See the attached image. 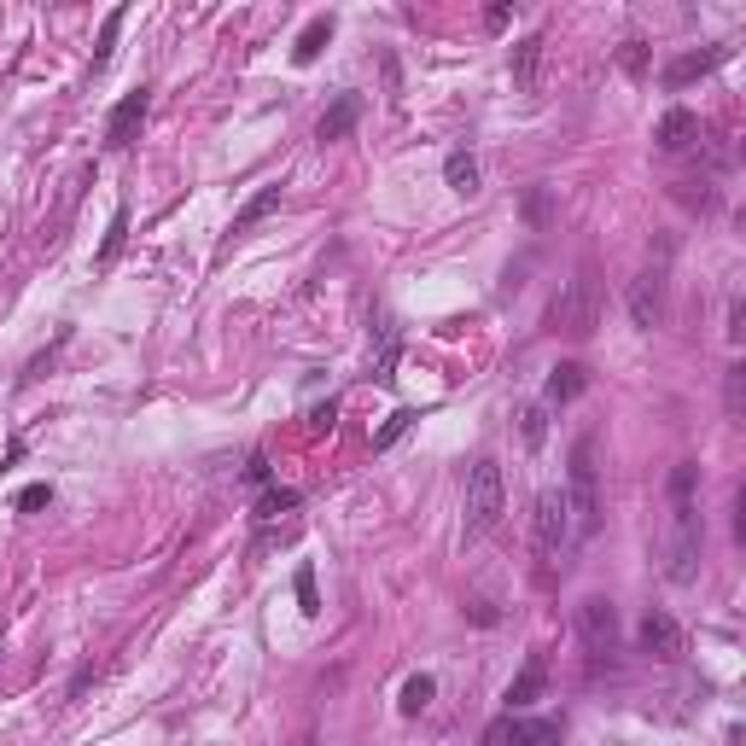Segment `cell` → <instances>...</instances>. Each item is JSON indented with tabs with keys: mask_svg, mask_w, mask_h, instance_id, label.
Segmentation results:
<instances>
[{
	"mask_svg": "<svg viewBox=\"0 0 746 746\" xmlns=\"http://www.w3.org/2000/svg\"><path fill=\"white\" fill-rule=\"evenodd\" d=\"M723 59H729V47H706V53H688V59H677V65L665 70V88H682V82H694V76L717 70Z\"/></svg>",
	"mask_w": 746,
	"mask_h": 746,
	"instance_id": "ac0fdd59",
	"label": "cell"
},
{
	"mask_svg": "<svg viewBox=\"0 0 746 746\" xmlns=\"http://www.w3.org/2000/svg\"><path fill=\"white\" fill-rule=\"evenodd\" d=\"M356 117H362V94H339V100L321 111V123H315V140H321V146L344 140L350 129H356Z\"/></svg>",
	"mask_w": 746,
	"mask_h": 746,
	"instance_id": "8fae6325",
	"label": "cell"
},
{
	"mask_svg": "<svg viewBox=\"0 0 746 746\" xmlns=\"http://www.w3.org/2000/svg\"><path fill=\"white\" fill-rule=\"evenodd\" d=\"M543 688H548V665H543V653H531V659H525V671L508 682V712L537 706V700H543Z\"/></svg>",
	"mask_w": 746,
	"mask_h": 746,
	"instance_id": "7c38bea8",
	"label": "cell"
},
{
	"mask_svg": "<svg viewBox=\"0 0 746 746\" xmlns=\"http://www.w3.org/2000/svg\"><path fill=\"white\" fill-rule=\"evenodd\" d=\"M397 362H403V333L385 321V327H379V350H373L368 379H373V385H391V379H397Z\"/></svg>",
	"mask_w": 746,
	"mask_h": 746,
	"instance_id": "5bb4252c",
	"label": "cell"
},
{
	"mask_svg": "<svg viewBox=\"0 0 746 746\" xmlns=\"http://www.w3.org/2000/svg\"><path fill=\"white\" fill-rule=\"evenodd\" d=\"M583 385H589V368L583 362H560L543 385V403H572V397H583Z\"/></svg>",
	"mask_w": 746,
	"mask_h": 746,
	"instance_id": "2e32d148",
	"label": "cell"
},
{
	"mask_svg": "<svg viewBox=\"0 0 746 746\" xmlns=\"http://www.w3.org/2000/svg\"><path fill=\"white\" fill-rule=\"evenodd\" d=\"M502 746H566V729L554 717H508L502 723Z\"/></svg>",
	"mask_w": 746,
	"mask_h": 746,
	"instance_id": "30bf717a",
	"label": "cell"
},
{
	"mask_svg": "<svg viewBox=\"0 0 746 746\" xmlns=\"http://www.w3.org/2000/svg\"><path fill=\"white\" fill-rule=\"evenodd\" d=\"M519 432H525V443H531V449H537V443H543V432H548L543 408H525V414H519Z\"/></svg>",
	"mask_w": 746,
	"mask_h": 746,
	"instance_id": "f1b7e54d",
	"label": "cell"
},
{
	"mask_svg": "<svg viewBox=\"0 0 746 746\" xmlns=\"http://www.w3.org/2000/svg\"><path fill=\"white\" fill-rule=\"evenodd\" d=\"M502 513H508L502 467L496 461H473V473H467V537H484Z\"/></svg>",
	"mask_w": 746,
	"mask_h": 746,
	"instance_id": "7a4b0ae2",
	"label": "cell"
},
{
	"mask_svg": "<svg viewBox=\"0 0 746 746\" xmlns=\"http://www.w3.org/2000/svg\"><path fill=\"white\" fill-rule=\"evenodd\" d=\"M636 642H642L647 659H682V647H688V636H682V624L671 618V612H647L642 618V630H636Z\"/></svg>",
	"mask_w": 746,
	"mask_h": 746,
	"instance_id": "ba28073f",
	"label": "cell"
},
{
	"mask_svg": "<svg viewBox=\"0 0 746 746\" xmlns=\"http://www.w3.org/2000/svg\"><path fill=\"white\" fill-rule=\"evenodd\" d=\"M245 478H251V484H269V461H263V455H251V467H245Z\"/></svg>",
	"mask_w": 746,
	"mask_h": 746,
	"instance_id": "836d02e7",
	"label": "cell"
},
{
	"mask_svg": "<svg viewBox=\"0 0 746 746\" xmlns=\"http://www.w3.org/2000/svg\"><path fill=\"white\" fill-rule=\"evenodd\" d=\"M298 502H304V496H298L292 484H269V490L257 496V519H263V525H274V519H286V513H298Z\"/></svg>",
	"mask_w": 746,
	"mask_h": 746,
	"instance_id": "44dd1931",
	"label": "cell"
},
{
	"mask_svg": "<svg viewBox=\"0 0 746 746\" xmlns=\"http://www.w3.org/2000/svg\"><path fill=\"white\" fill-rule=\"evenodd\" d=\"M572 543V513H566V490H543L537 496V554L560 560V548Z\"/></svg>",
	"mask_w": 746,
	"mask_h": 746,
	"instance_id": "5b68a950",
	"label": "cell"
},
{
	"mask_svg": "<svg viewBox=\"0 0 746 746\" xmlns=\"http://www.w3.org/2000/svg\"><path fill=\"white\" fill-rule=\"evenodd\" d=\"M47 502H53V484H24V490L12 496V508H18V513H41Z\"/></svg>",
	"mask_w": 746,
	"mask_h": 746,
	"instance_id": "4316f807",
	"label": "cell"
},
{
	"mask_svg": "<svg viewBox=\"0 0 746 746\" xmlns=\"http://www.w3.org/2000/svg\"><path fill=\"white\" fill-rule=\"evenodd\" d=\"M443 181H449V193L473 199L478 193V158L473 152H449V158H443Z\"/></svg>",
	"mask_w": 746,
	"mask_h": 746,
	"instance_id": "d6986e66",
	"label": "cell"
},
{
	"mask_svg": "<svg viewBox=\"0 0 746 746\" xmlns=\"http://www.w3.org/2000/svg\"><path fill=\"white\" fill-rule=\"evenodd\" d=\"M123 18H129V6H111V12H105V30H100V47H94V65H111V53H117V30H123Z\"/></svg>",
	"mask_w": 746,
	"mask_h": 746,
	"instance_id": "cb8c5ba5",
	"label": "cell"
},
{
	"mask_svg": "<svg viewBox=\"0 0 746 746\" xmlns=\"http://www.w3.org/2000/svg\"><path fill=\"white\" fill-rule=\"evenodd\" d=\"M414 420H420V408H397V414H385V426L373 432V449H391L397 438H408V432H414Z\"/></svg>",
	"mask_w": 746,
	"mask_h": 746,
	"instance_id": "603a6c76",
	"label": "cell"
},
{
	"mask_svg": "<svg viewBox=\"0 0 746 746\" xmlns=\"http://www.w3.org/2000/svg\"><path fill=\"white\" fill-rule=\"evenodd\" d=\"M659 146H665V152H682V146H694V140H700V117H694V111H682V105H671V111H665V117H659Z\"/></svg>",
	"mask_w": 746,
	"mask_h": 746,
	"instance_id": "4fadbf2b",
	"label": "cell"
},
{
	"mask_svg": "<svg viewBox=\"0 0 746 746\" xmlns=\"http://www.w3.org/2000/svg\"><path fill=\"white\" fill-rule=\"evenodd\" d=\"M694 484H700V467L694 461H677L671 473V583H694L700 572V513H694Z\"/></svg>",
	"mask_w": 746,
	"mask_h": 746,
	"instance_id": "6da1fadb",
	"label": "cell"
},
{
	"mask_svg": "<svg viewBox=\"0 0 746 746\" xmlns=\"http://www.w3.org/2000/svg\"><path fill=\"white\" fill-rule=\"evenodd\" d=\"M537 70H543V35L513 41V88H519V94H531V88H537Z\"/></svg>",
	"mask_w": 746,
	"mask_h": 746,
	"instance_id": "9a60e30c",
	"label": "cell"
},
{
	"mask_svg": "<svg viewBox=\"0 0 746 746\" xmlns=\"http://www.w3.org/2000/svg\"><path fill=\"white\" fill-rule=\"evenodd\" d=\"M746 403V368H729V420H741Z\"/></svg>",
	"mask_w": 746,
	"mask_h": 746,
	"instance_id": "f546056e",
	"label": "cell"
},
{
	"mask_svg": "<svg viewBox=\"0 0 746 746\" xmlns=\"http://www.w3.org/2000/svg\"><path fill=\"white\" fill-rule=\"evenodd\" d=\"M618 65L630 70V76H642V70H647V41H636V35H630V41H624V53H618Z\"/></svg>",
	"mask_w": 746,
	"mask_h": 746,
	"instance_id": "83f0119b",
	"label": "cell"
},
{
	"mask_svg": "<svg viewBox=\"0 0 746 746\" xmlns=\"http://www.w3.org/2000/svg\"><path fill=\"white\" fill-rule=\"evenodd\" d=\"M525 216H531L537 228L548 222V187H531V199H525Z\"/></svg>",
	"mask_w": 746,
	"mask_h": 746,
	"instance_id": "d6a6232c",
	"label": "cell"
},
{
	"mask_svg": "<svg viewBox=\"0 0 746 746\" xmlns=\"http://www.w3.org/2000/svg\"><path fill=\"white\" fill-rule=\"evenodd\" d=\"M432 694H438V682L426 677V671H414V677L403 682V700H397V712H403V717H420L426 706H432Z\"/></svg>",
	"mask_w": 746,
	"mask_h": 746,
	"instance_id": "7402d4cb",
	"label": "cell"
},
{
	"mask_svg": "<svg viewBox=\"0 0 746 746\" xmlns=\"http://www.w3.org/2000/svg\"><path fill=\"white\" fill-rule=\"evenodd\" d=\"M508 18H513L508 6H490V12H484V24H490V30H508Z\"/></svg>",
	"mask_w": 746,
	"mask_h": 746,
	"instance_id": "e575fe53",
	"label": "cell"
},
{
	"mask_svg": "<svg viewBox=\"0 0 746 746\" xmlns=\"http://www.w3.org/2000/svg\"><path fill=\"white\" fill-rule=\"evenodd\" d=\"M123 234H129V210H111V228H105L100 263H117V251H123Z\"/></svg>",
	"mask_w": 746,
	"mask_h": 746,
	"instance_id": "484cf974",
	"label": "cell"
},
{
	"mask_svg": "<svg viewBox=\"0 0 746 746\" xmlns=\"http://www.w3.org/2000/svg\"><path fill=\"white\" fill-rule=\"evenodd\" d=\"M292 589H298V612H304V618H321V595H315V566H298Z\"/></svg>",
	"mask_w": 746,
	"mask_h": 746,
	"instance_id": "d4e9b609",
	"label": "cell"
},
{
	"mask_svg": "<svg viewBox=\"0 0 746 746\" xmlns=\"http://www.w3.org/2000/svg\"><path fill=\"white\" fill-rule=\"evenodd\" d=\"M577 636H583V647L589 653H618V607H612L607 595H589L583 607H577Z\"/></svg>",
	"mask_w": 746,
	"mask_h": 746,
	"instance_id": "8992f818",
	"label": "cell"
},
{
	"mask_svg": "<svg viewBox=\"0 0 746 746\" xmlns=\"http://www.w3.org/2000/svg\"><path fill=\"white\" fill-rule=\"evenodd\" d=\"M327 41H333V18H309L304 35H298V47H292V65H315Z\"/></svg>",
	"mask_w": 746,
	"mask_h": 746,
	"instance_id": "ffe728a7",
	"label": "cell"
},
{
	"mask_svg": "<svg viewBox=\"0 0 746 746\" xmlns=\"http://www.w3.org/2000/svg\"><path fill=\"white\" fill-rule=\"evenodd\" d=\"M595 321H601V280H595V269H577L566 280V292L554 298V327L583 339V333H595Z\"/></svg>",
	"mask_w": 746,
	"mask_h": 746,
	"instance_id": "277c9868",
	"label": "cell"
},
{
	"mask_svg": "<svg viewBox=\"0 0 746 746\" xmlns=\"http://www.w3.org/2000/svg\"><path fill=\"white\" fill-rule=\"evenodd\" d=\"M280 199H286L280 187H263L257 199H245V210H239V216H234V228H228V234H234V239H245V234H251V228H263V222H269L274 210H280Z\"/></svg>",
	"mask_w": 746,
	"mask_h": 746,
	"instance_id": "e0dca14e",
	"label": "cell"
},
{
	"mask_svg": "<svg viewBox=\"0 0 746 746\" xmlns=\"http://www.w3.org/2000/svg\"><path fill=\"white\" fill-rule=\"evenodd\" d=\"M146 105H152V88H135V94H123V100L111 105V117H105V146L111 152H123L135 140V129L146 123Z\"/></svg>",
	"mask_w": 746,
	"mask_h": 746,
	"instance_id": "9c48e42d",
	"label": "cell"
},
{
	"mask_svg": "<svg viewBox=\"0 0 746 746\" xmlns=\"http://www.w3.org/2000/svg\"><path fill=\"white\" fill-rule=\"evenodd\" d=\"M566 513H572L577 537H595V525H601V502H595V438H577V449H572V490H566Z\"/></svg>",
	"mask_w": 746,
	"mask_h": 746,
	"instance_id": "3957f363",
	"label": "cell"
},
{
	"mask_svg": "<svg viewBox=\"0 0 746 746\" xmlns=\"http://www.w3.org/2000/svg\"><path fill=\"white\" fill-rule=\"evenodd\" d=\"M333 420H339V403H321L309 414V438H321V432H333Z\"/></svg>",
	"mask_w": 746,
	"mask_h": 746,
	"instance_id": "4dcf8cb0",
	"label": "cell"
},
{
	"mask_svg": "<svg viewBox=\"0 0 746 746\" xmlns=\"http://www.w3.org/2000/svg\"><path fill=\"white\" fill-rule=\"evenodd\" d=\"M729 339H735V344L746 339V298H741V292L729 298Z\"/></svg>",
	"mask_w": 746,
	"mask_h": 746,
	"instance_id": "1f68e13d",
	"label": "cell"
},
{
	"mask_svg": "<svg viewBox=\"0 0 746 746\" xmlns=\"http://www.w3.org/2000/svg\"><path fill=\"white\" fill-rule=\"evenodd\" d=\"M659 315H665V263H653L647 274H636V286H630V321L653 333L659 327Z\"/></svg>",
	"mask_w": 746,
	"mask_h": 746,
	"instance_id": "52a82bcc",
	"label": "cell"
}]
</instances>
